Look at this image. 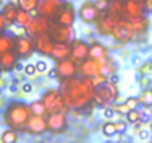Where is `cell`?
Returning a JSON list of instances; mask_svg holds the SVG:
<instances>
[{
	"label": "cell",
	"mask_w": 152,
	"mask_h": 143,
	"mask_svg": "<svg viewBox=\"0 0 152 143\" xmlns=\"http://www.w3.org/2000/svg\"><path fill=\"white\" fill-rule=\"evenodd\" d=\"M96 87L90 78H69L61 84L60 93L64 98V103L70 109H82L94 100Z\"/></svg>",
	"instance_id": "obj_1"
},
{
	"label": "cell",
	"mask_w": 152,
	"mask_h": 143,
	"mask_svg": "<svg viewBox=\"0 0 152 143\" xmlns=\"http://www.w3.org/2000/svg\"><path fill=\"white\" fill-rule=\"evenodd\" d=\"M30 116H31V113H30L28 104H26L23 101H14V103L8 104L3 118H5V124L8 125V128L20 131V130L27 128V122H28Z\"/></svg>",
	"instance_id": "obj_2"
},
{
	"label": "cell",
	"mask_w": 152,
	"mask_h": 143,
	"mask_svg": "<svg viewBox=\"0 0 152 143\" xmlns=\"http://www.w3.org/2000/svg\"><path fill=\"white\" fill-rule=\"evenodd\" d=\"M42 103L46 107V113L52 115V113H66V110L69 109L64 103V98L60 93V90H48L42 94Z\"/></svg>",
	"instance_id": "obj_3"
},
{
	"label": "cell",
	"mask_w": 152,
	"mask_h": 143,
	"mask_svg": "<svg viewBox=\"0 0 152 143\" xmlns=\"http://www.w3.org/2000/svg\"><path fill=\"white\" fill-rule=\"evenodd\" d=\"M118 97V85L112 81H106L103 85L96 87L94 91V101L100 106H106L112 103Z\"/></svg>",
	"instance_id": "obj_4"
},
{
	"label": "cell",
	"mask_w": 152,
	"mask_h": 143,
	"mask_svg": "<svg viewBox=\"0 0 152 143\" xmlns=\"http://www.w3.org/2000/svg\"><path fill=\"white\" fill-rule=\"evenodd\" d=\"M49 36L52 37L54 43H69V42H73L75 31H73V27L55 24L49 27Z\"/></svg>",
	"instance_id": "obj_5"
},
{
	"label": "cell",
	"mask_w": 152,
	"mask_h": 143,
	"mask_svg": "<svg viewBox=\"0 0 152 143\" xmlns=\"http://www.w3.org/2000/svg\"><path fill=\"white\" fill-rule=\"evenodd\" d=\"M64 6L63 0H39V5H37V14L40 17H45V18H52L55 17L61 8Z\"/></svg>",
	"instance_id": "obj_6"
},
{
	"label": "cell",
	"mask_w": 152,
	"mask_h": 143,
	"mask_svg": "<svg viewBox=\"0 0 152 143\" xmlns=\"http://www.w3.org/2000/svg\"><path fill=\"white\" fill-rule=\"evenodd\" d=\"M49 27H51V24H49L48 18L37 15V17H34V18L30 20L28 26L26 27V31H27L28 36L36 37V36H40V34L49 33Z\"/></svg>",
	"instance_id": "obj_7"
},
{
	"label": "cell",
	"mask_w": 152,
	"mask_h": 143,
	"mask_svg": "<svg viewBox=\"0 0 152 143\" xmlns=\"http://www.w3.org/2000/svg\"><path fill=\"white\" fill-rule=\"evenodd\" d=\"M133 34H134V31H133V28H131V26L128 24L127 20H119L115 24L113 30H112V37L116 39V40H119V42L130 40Z\"/></svg>",
	"instance_id": "obj_8"
},
{
	"label": "cell",
	"mask_w": 152,
	"mask_h": 143,
	"mask_svg": "<svg viewBox=\"0 0 152 143\" xmlns=\"http://www.w3.org/2000/svg\"><path fill=\"white\" fill-rule=\"evenodd\" d=\"M15 54L21 58H27L33 54L34 51V43L30 37L27 36H18L15 37Z\"/></svg>",
	"instance_id": "obj_9"
},
{
	"label": "cell",
	"mask_w": 152,
	"mask_h": 143,
	"mask_svg": "<svg viewBox=\"0 0 152 143\" xmlns=\"http://www.w3.org/2000/svg\"><path fill=\"white\" fill-rule=\"evenodd\" d=\"M70 48H72L70 55H72V60H73V61H79V63H82V61H85V60L88 58L90 46H88L84 40L75 39L73 43L70 45Z\"/></svg>",
	"instance_id": "obj_10"
},
{
	"label": "cell",
	"mask_w": 152,
	"mask_h": 143,
	"mask_svg": "<svg viewBox=\"0 0 152 143\" xmlns=\"http://www.w3.org/2000/svg\"><path fill=\"white\" fill-rule=\"evenodd\" d=\"M46 127L52 133H63L67 127V116L66 113H52L46 118Z\"/></svg>",
	"instance_id": "obj_11"
},
{
	"label": "cell",
	"mask_w": 152,
	"mask_h": 143,
	"mask_svg": "<svg viewBox=\"0 0 152 143\" xmlns=\"http://www.w3.org/2000/svg\"><path fill=\"white\" fill-rule=\"evenodd\" d=\"M34 49L43 55H49L51 57V52L54 49V40L52 37L49 36V33H45V34H40V36H36L34 37Z\"/></svg>",
	"instance_id": "obj_12"
},
{
	"label": "cell",
	"mask_w": 152,
	"mask_h": 143,
	"mask_svg": "<svg viewBox=\"0 0 152 143\" xmlns=\"http://www.w3.org/2000/svg\"><path fill=\"white\" fill-rule=\"evenodd\" d=\"M55 70H57V75L60 78H63V79L73 78L75 73H76V63L72 58H66V60L57 61Z\"/></svg>",
	"instance_id": "obj_13"
},
{
	"label": "cell",
	"mask_w": 152,
	"mask_h": 143,
	"mask_svg": "<svg viewBox=\"0 0 152 143\" xmlns=\"http://www.w3.org/2000/svg\"><path fill=\"white\" fill-rule=\"evenodd\" d=\"M99 12H100V11L96 8L94 3H91V2H85V3L79 8L78 15H79V18H81L85 24H91V23H94V21L97 20Z\"/></svg>",
	"instance_id": "obj_14"
},
{
	"label": "cell",
	"mask_w": 152,
	"mask_h": 143,
	"mask_svg": "<svg viewBox=\"0 0 152 143\" xmlns=\"http://www.w3.org/2000/svg\"><path fill=\"white\" fill-rule=\"evenodd\" d=\"M119 21V17L113 15V14H106V15H102L97 21V28L102 34H112V30L115 27V24Z\"/></svg>",
	"instance_id": "obj_15"
},
{
	"label": "cell",
	"mask_w": 152,
	"mask_h": 143,
	"mask_svg": "<svg viewBox=\"0 0 152 143\" xmlns=\"http://www.w3.org/2000/svg\"><path fill=\"white\" fill-rule=\"evenodd\" d=\"M100 69H102V63L99 60H85L81 63V72H82V75L84 78H96V76H100Z\"/></svg>",
	"instance_id": "obj_16"
},
{
	"label": "cell",
	"mask_w": 152,
	"mask_h": 143,
	"mask_svg": "<svg viewBox=\"0 0 152 143\" xmlns=\"http://www.w3.org/2000/svg\"><path fill=\"white\" fill-rule=\"evenodd\" d=\"M124 12L127 15V20L143 17V12H145L143 2H139V0H125L124 2Z\"/></svg>",
	"instance_id": "obj_17"
},
{
	"label": "cell",
	"mask_w": 152,
	"mask_h": 143,
	"mask_svg": "<svg viewBox=\"0 0 152 143\" xmlns=\"http://www.w3.org/2000/svg\"><path fill=\"white\" fill-rule=\"evenodd\" d=\"M27 130L28 133L31 134H43L48 127H46V119L43 116H36V115H31L28 122H27Z\"/></svg>",
	"instance_id": "obj_18"
},
{
	"label": "cell",
	"mask_w": 152,
	"mask_h": 143,
	"mask_svg": "<svg viewBox=\"0 0 152 143\" xmlns=\"http://www.w3.org/2000/svg\"><path fill=\"white\" fill-rule=\"evenodd\" d=\"M73 23H75V9H73L72 5L66 3L63 6V9L60 11V14H58V24L72 27Z\"/></svg>",
	"instance_id": "obj_19"
},
{
	"label": "cell",
	"mask_w": 152,
	"mask_h": 143,
	"mask_svg": "<svg viewBox=\"0 0 152 143\" xmlns=\"http://www.w3.org/2000/svg\"><path fill=\"white\" fill-rule=\"evenodd\" d=\"M18 9H20V8H18L15 3H11V2L6 3V5H3L0 14H2V17L5 18V21H6L8 26H14V23H15V20H17Z\"/></svg>",
	"instance_id": "obj_20"
},
{
	"label": "cell",
	"mask_w": 152,
	"mask_h": 143,
	"mask_svg": "<svg viewBox=\"0 0 152 143\" xmlns=\"http://www.w3.org/2000/svg\"><path fill=\"white\" fill-rule=\"evenodd\" d=\"M70 52H72V48H70L69 43H55L54 45V49L51 52V57L55 61H61V60L69 58L70 57Z\"/></svg>",
	"instance_id": "obj_21"
},
{
	"label": "cell",
	"mask_w": 152,
	"mask_h": 143,
	"mask_svg": "<svg viewBox=\"0 0 152 143\" xmlns=\"http://www.w3.org/2000/svg\"><path fill=\"white\" fill-rule=\"evenodd\" d=\"M17 57L18 55L14 51L6 52V54H2V55H0V69L5 70V72L12 70L17 66Z\"/></svg>",
	"instance_id": "obj_22"
},
{
	"label": "cell",
	"mask_w": 152,
	"mask_h": 143,
	"mask_svg": "<svg viewBox=\"0 0 152 143\" xmlns=\"http://www.w3.org/2000/svg\"><path fill=\"white\" fill-rule=\"evenodd\" d=\"M15 48V37L8 33H0V55L14 51Z\"/></svg>",
	"instance_id": "obj_23"
},
{
	"label": "cell",
	"mask_w": 152,
	"mask_h": 143,
	"mask_svg": "<svg viewBox=\"0 0 152 143\" xmlns=\"http://www.w3.org/2000/svg\"><path fill=\"white\" fill-rule=\"evenodd\" d=\"M88 57L91 60H104V58H107V49L100 43H94V45L90 46Z\"/></svg>",
	"instance_id": "obj_24"
},
{
	"label": "cell",
	"mask_w": 152,
	"mask_h": 143,
	"mask_svg": "<svg viewBox=\"0 0 152 143\" xmlns=\"http://www.w3.org/2000/svg\"><path fill=\"white\" fill-rule=\"evenodd\" d=\"M0 142L2 143H18V133L12 128H6L0 134Z\"/></svg>",
	"instance_id": "obj_25"
},
{
	"label": "cell",
	"mask_w": 152,
	"mask_h": 143,
	"mask_svg": "<svg viewBox=\"0 0 152 143\" xmlns=\"http://www.w3.org/2000/svg\"><path fill=\"white\" fill-rule=\"evenodd\" d=\"M30 20H31V15H30V14H28L27 11L18 9V14H17V20H15V24H17L18 27H21V28H24V30H26V27L28 26Z\"/></svg>",
	"instance_id": "obj_26"
},
{
	"label": "cell",
	"mask_w": 152,
	"mask_h": 143,
	"mask_svg": "<svg viewBox=\"0 0 152 143\" xmlns=\"http://www.w3.org/2000/svg\"><path fill=\"white\" fill-rule=\"evenodd\" d=\"M128 24L131 26L133 31H143L148 26V21L145 20V17H140V18H128L127 20Z\"/></svg>",
	"instance_id": "obj_27"
},
{
	"label": "cell",
	"mask_w": 152,
	"mask_h": 143,
	"mask_svg": "<svg viewBox=\"0 0 152 143\" xmlns=\"http://www.w3.org/2000/svg\"><path fill=\"white\" fill-rule=\"evenodd\" d=\"M28 107H30V113H31V115L43 116V115L46 113V107H45V104L42 103V100H36V101H33L31 104H28Z\"/></svg>",
	"instance_id": "obj_28"
},
{
	"label": "cell",
	"mask_w": 152,
	"mask_h": 143,
	"mask_svg": "<svg viewBox=\"0 0 152 143\" xmlns=\"http://www.w3.org/2000/svg\"><path fill=\"white\" fill-rule=\"evenodd\" d=\"M17 3H18V8L20 9L27 11V12H31V11H36L37 9L39 0H17Z\"/></svg>",
	"instance_id": "obj_29"
},
{
	"label": "cell",
	"mask_w": 152,
	"mask_h": 143,
	"mask_svg": "<svg viewBox=\"0 0 152 143\" xmlns=\"http://www.w3.org/2000/svg\"><path fill=\"white\" fill-rule=\"evenodd\" d=\"M109 12L118 17L121 12H124V2L122 0H112L109 3Z\"/></svg>",
	"instance_id": "obj_30"
},
{
	"label": "cell",
	"mask_w": 152,
	"mask_h": 143,
	"mask_svg": "<svg viewBox=\"0 0 152 143\" xmlns=\"http://www.w3.org/2000/svg\"><path fill=\"white\" fill-rule=\"evenodd\" d=\"M139 101H140L142 106H145V107H151V106H152V90H145V91L140 94Z\"/></svg>",
	"instance_id": "obj_31"
},
{
	"label": "cell",
	"mask_w": 152,
	"mask_h": 143,
	"mask_svg": "<svg viewBox=\"0 0 152 143\" xmlns=\"http://www.w3.org/2000/svg\"><path fill=\"white\" fill-rule=\"evenodd\" d=\"M102 131H103V134L106 137H113L116 134V125H115V122H112V121L104 122L103 127H102Z\"/></svg>",
	"instance_id": "obj_32"
},
{
	"label": "cell",
	"mask_w": 152,
	"mask_h": 143,
	"mask_svg": "<svg viewBox=\"0 0 152 143\" xmlns=\"http://www.w3.org/2000/svg\"><path fill=\"white\" fill-rule=\"evenodd\" d=\"M140 116H142V109H140V110H139V109H133V110H130V112L125 115V118H127V122H128V124L140 122Z\"/></svg>",
	"instance_id": "obj_33"
},
{
	"label": "cell",
	"mask_w": 152,
	"mask_h": 143,
	"mask_svg": "<svg viewBox=\"0 0 152 143\" xmlns=\"http://www.w3.org/2000/svg\"><path fill=\"white\" fill-rule=\"evenodd\" d=\"M124 104H125L130 110H133V109H137V107H139L140 101H139V97H128V98L124 101Z\"/></svg>",
	"instance_id": "obj_34"
},
{
	"label": "cell",
	"mask_w": 152,
	"mask_h": 143,
	"mask_svg": "<svg viewBox=\"0 0 152 143\" xmlns=\"http://www.w3.org/2000/svg\"><path fill=\"white\" fill-rule=\"evenodd\" d=\"M115 125H116V134H124V133L128 130V122H127V121H124V119L116 121V122H115Z\"/></svg>",
	"instance_id": "obj_35"
},
{
	"label": "cell",
	"mask_w": 152,
	"mask_h": 143,
	"mask_svg": "<svg viewBox=\"0 0 152 143\" xmlns=\"http://www.w3.org/2000/svg\"><path fill=\"white\" fill-rule=\"evenodd\" d=\"M113 110H115V113H119V115H127V113L130 112V109H128L124 103L115 104V106H113Z\"/></svg>",
	"instance_id": "obj_36"
},
{
	"label": "cell",
	"mask_w": 152,
	"mask_h": 143,
	"mask_svg": "<svg viewBox=\"0 0 152 143\" xmlns=\"http://www.w3.org/2000/svg\"><path fill=\"white\" fill-rule=\"evenodd\" d=\"M37 72V69H36V64H26L24 66V73L26 75H28V76H31V75H34Z\"/></svg>",
	"instance_id": "obj_37"
},
{
	"label": "cell",
	"mask_w": 152,
	"mask_h": 143,
	"mask_svg": "<svg viewBox=\"0 0 152 143\" xmlns=\"http://www.w3.org/2000/svg\"><path fill=\"white\" fill-rule=\"evenodd\" d=\"M94 5H96V8H97L99 11H104V9L109 8V2H107V0H97Z\"/></svg>",
	"instance_id": "obj_38"
},
{
	"label": "cell",
	"mask_w": 152,
	"mask_h": 143,
	"mask_svg": "<svg viewBox=\"0 0 152 143\" xmlns=\"http://www.w3.org/2000/svg\"><path fill=\"white\" fill-rule=\"evenodd\" d=\"M103 115H104V118H106V119H112V118H113V115H115L113 107H104Z\"/></svg>",
	"instance_id": "obj_39"
},
{
	"label": "cell",
	"mask_w": 152,
	"mask_h": 143,
	"mask_svg": "<svg viewBox=\"0 0 152 143\" xmlns=\"http://www.w3.org/2000/svg\"><path fill=\"white\" fill-rule=\"evenodd\" d=\"M36 69H37V72H46L48 64H46L43 60H39V61L36 63Z\"/></svg>",
	"instance_id": "obj_40"
},
{
	"label": "cell",
	"mask_w": 152,
	"mask_h": 143,
	"mask_svg": "<svg viewBox=\"0 0 152 143\" xmlns=\"http://www.w3.org/2000/svg\"><path fill=\"white\" fill-rule=\"evenodd\" d=\"M151 137V133L148 131V130H142L140 133H139V139L140 140H148Z\"/></svg>",
	"instance_id": "obj_41"
},
{
	"label": "cell",
	"mask_w": 152,
	"mask_h": 143,
	"mask_svg": "<svg viewBox=\"0 0 152 143\" xmlns=\"http://www.w3.org/2000/svg\"><path fill=\"white\" fill-rule=\"evenodd\" d=\"M21 90H23V93H26V94H28V93H31L33 91V85L31 84H23V87H21Z\"/></svg>",
	"instance_id": "obj_42"
},
{
	"label": "cell",
	"mask_w": 152,
	"mask_h": 143,
	"mask_svg": "<svg viewBox=\"0 0 152 143\" xmlns=\"http://www.w3.org/2000/svg\"><path fill=\"white\" fill-rule=\"evenodd\" d=\"M6 26H8V24H6L5 18L2 17V14H0V31H3V30L6 28Z\"/></svg>",
	"instance_id": "obj_43"
},
{
	"label": "cell",
	"mask_w": 152,
	"mask_h": 143,
	"mask_svg": "<svg viewBox=\"0 0 152 143\" xmlns=\"http://www.w3.org/2000/svg\"><path fill=\"white\" fill-rule=\"evenodd\" d=\"M116 143H130L128 140H119V142H116Z\"/></svg>",
	"instance_id": "obj_44"
},
{
	"label": "cell",
	"mask_w": 152,
	"mask_h": 143,
	"mask_svg": "<svg viewBox=\"0 0 152 143\" xmlns=\"http://www.w3.org/2000/svg\"><path fill=\"white\" fill-rule=\"evenodd\" d=\"M104 143H113V142H104Z\"/></svg>",
	"instance_id": "obj_45"
},
{
	"label": "cell",
	"mask_w": 152,
	"mask_h": 143,
	"mask_svg": "<svg viewBox=\"0 0 152 143\" xmlns=\"http://www.w3.org/2000/svg\"><path fill=\"white\" fill-rule=\"evenodd\" d=\"M0 73H2V69H0Z\"/></svg>",
	"instance_id": "obj_46"
}]
</instances>
